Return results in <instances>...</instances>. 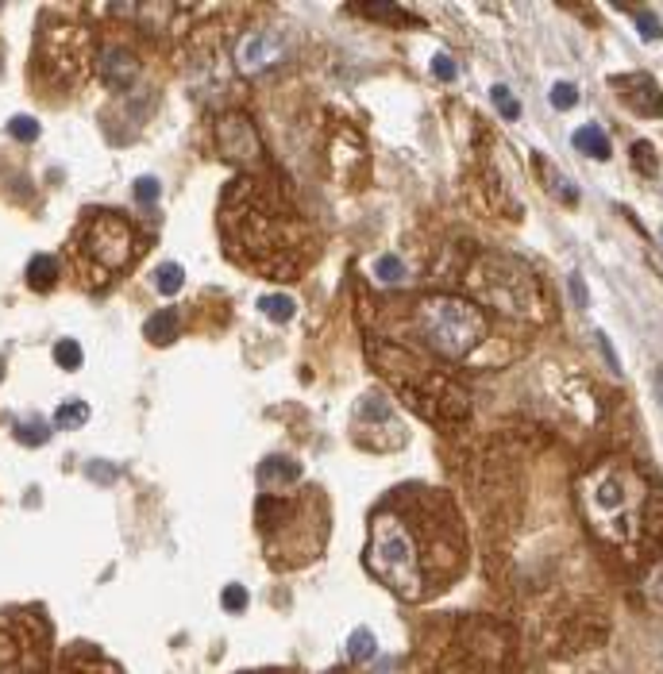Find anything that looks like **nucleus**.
I'll list each match as a JSON object with an SVG mask.
<instances>
[{
  "instance_id": "1",
  "label": "nucleus",
  "mask_w": 663,
  "mask_h": 674,
  "mask_svg": "<svg viewBox=\"0 0 663 674\" xmlns=\"http://www.w3.org/2000/svg\"><path fill=\"white\" fill-rule=\"evenodd\" d=\"M467 567V532L455 501L436 485H401L370 516L367 570L406 601L440 594Z\"/></svg>"
},
{
  "instance_id": "2",
  "label": "nucleus",
  "mask_w": 663,
  "mask_h": 674,
  "mask_svg": "<svg viewBox=\"0 0 663 674\" xmlns=\"http://www.w3.org/2000/svg\"><path fill=\"white\" fill-rule=\"evenodd\" d=\"M228 254L266 278H297L313 263V232L278 181L236 178L220 200Z\"/></svg>"
},
{
  "instance_id": "3",
  "label": "nucleus",
  "mask_w": 663,
  "mask_h": 674,
  "mask_svg": "<svg viewBox=\"0 0 663 674\" xmlns=\"http://www.w3.org/2000/svg\"><path fill=\"white\" fill-rule=\"evenodd\" d=\"M579 505L586 528L602 543L637 555L648 536V505H652L640 466H632L629 458H598L579 478Z\"/></svg>"
},
{
  "instance_id": "4",
  "label": "nucleus",
  "mask_w": 663,
  "mask_h": 674,
  "mask_svg": "<svg viewBox=\"0 0 663 674\" xmlns=\"http://www.w3.org/2000/svg\"><path fill=\"white\" fill-rule=\"evenodd\" d=\"M370 358L378 374L397 390V397L416 412L440 428H455L471 417V393L463 382H455L444 366L428 363L416 351L401 347V343H378L370 339Z\"/></svg>"
},
{
  "instance_id": "5",
  "label": "nucleus",
  "mask_w": 663,
  "mask_h": 674,
  "mask_svg": "<svg viewBox=\"0 0 663 674\" xmlns=\"http://www.w3.org/2000/svg\"><path fill=\"white\" fill-rule=\"evenodd\" d=\"M467 290L479 309L486 305L509 320H521V324L552 320V297H547L544 282L513 254H498V251L482 254L467 270Z\"/></svg>"
},
{
  "instance_id": "6",
  "label": "nucleus",
  "mask_w": 663,
  "mask_h": 674,
  "mask_svg": "<svg viewBox=\"0 0 663 674\" xmlns=\"http://www.w3.org/2000/svg\"><path fill=\"white\" fill-rule=\"evenodd\" d=\"M413 324L421 332L425 347L436 351L448 363H463V358L486 339V312L467 297H425L413 309Z\"/></svg>"
},
{
  "instance_id": "7",
  "label": "nucleus",
  "mask_w": 663,
  "mask_h": 674,
  "mask_svg": "<svg viewBox=\"0 0 663 674\" xmlns=\"http://www.w3.org/2000/svg\"><path fill=\"white\" fill-rule=\"evenodd\" d=\"M135 247H139V235L132 224L108 208H93L74 239V263L81 270V278H89L93 285H105L108 278H117L120 270L132 266Z\"/></svg>"
},
{
  "instance_id": "8",
  "label": "nucleus",
  "mask_w": 663,
  "mask_h": 674,
  "mask_svg": "<svg viewBox=\"0 0 663 674\" xmlns=\"http://www.w3.org/2000/svg\"><path fill=\"white\" fill-rule=\"evenodd\" d=\"M93 74V35L81 23H42L35 42V78L39 85L78 89Z\"/></svg>"
},
{
  "instance_id": "9",
  "label": "nucleus",
  "mask_w": 663,
  "mask_h": 674,
  "mask_svg": "<svg viewBox=\"0 0 663 674\" xmlns=\"http://www.w3.org/2000/svg\"><path fill=\"white\" fill-rule=\"evenodd\" d=\"M216 147H220L224 159H232L239 166H251L258 162V154H263V147H258V135L247 116H220L216 120Z\"/></svg>"
},
{
  "instance_id": "10",
  "label": "nucleus",
  "mask_w": 663,
  "mask_h": 674,
  "mask_svg": "<svg viewBox=\"0 0 663 674\" xmlns=\"http://www.w3.org/2000/svg\"><path fill=\"white\" fill-rule=\"evenodd\" d=\"M610 89H617V97L632 112H640V116H652V120L663 116V89L648 74H617L610 78Z\"/></svg>"
},
{
  "instance_id": "11",
  "label": "nucleus",
  "mask_w": 663,
  "mask_h": 674,
  "mask_svg": "<svg viewBox=\"0 0 663 674\" xmlns=\"http://www.w3.org/2000/svg\"><path fill=\"white\" fill-rule=\"evenodd\" d=\"M282 51L278 42L270 39V32H251L247 39L239 42V54H236V66L243 69V74H255V69H263L270 62H278Z\"/></svg>"
},
{
  "instance_id": "12",
  "label": "nucleus",
  "mask_w": 663,
  "mask_h": 674,
  "mask_svg": "<svg viewBox=\"0 0 663 674\" xmlns=\"http://www.w3.org/2000/svg\"><path fill=\"white\" fill-rule=\"evenodd\" d=\"M100 74H105V81L112 85V89H127L139 74V62L127 51L108 47V51H100Z\"/></svg>"
},
{
  "instance_id": "13",
  "label": "nucleus",
  "mask_w": 663,
  "mask_h": 674,
  "mask_svg": "<svg viewBox=\"0 0 663 674\" xmlns=\"http://www.w3.org/2000/svg\"><path fill=\"white\" fill-rule=\"evenodd\" d=\"M258 478L270 482V490H290L294 482H301V466L290 463V458H266L258 466Z\"/></svg>"
},
{
  "instance_id": "14",
  "label": "nucleus",
  "mask_w": 663,
  "mask_h": 674,
  "mask_svg": "<svg viewBox=\"0 0 663 674\" xmlns=\"http://www.w3.org/2000/svg\"><path fill=\"white\" fill-rule=\"evenodd\" d=\"M574 147H579L586 159H598V162L610 159V139H605V132H602V127H594V124L574 132Z\"/></svg>"
},
{
  "instance_id": "15",
  "label": "nucleus",
  "mask_w": 663,
  "mask_h": 674,
  "mask_svg": "<svg viewBox=\"0 0 663 674\" xmlns=\"http://www.w3.org/2000/svg\"><path fill=\"white\" fill-rule=\"evenodd\" d=\"M54 282H59V263H54L51 254H35L32 266H27V285L39 290V293H47Z\"/></svg>"
},
{
  "instance_id": "16",
  "label": "nucleus",
  "mask_w": 663,
  "mask_h": 674,
  "mask_svg": "<svg viewBox=\"0 0 663 674\" xmlns=\"http://www.w3.org/2000/svg\"><path fill=\"white\" fill-rule=\"evenodd\" d=\"M147 336H151V343H158V347H166V343L178 336V317L174 312H154V317L147 320Z\"/></svg>"
},
{
  "instance_id": "17",
  "label": "nucleus",
  "mask_w": 663,
  "mask_h": 674,
  "mask_svg": "<svg viewBox=\"0 0 663 674\" xmlns=\"http://www.w3.org/2000/svg\"><path fill=\"white\" fill-rule=\"evenodd\" d=\"M374 651H378V643H374L370 628H355L351 643H348V655L355 659V663H367V659H374Z\"/></svg>"
},
{
  "instance_id": "18",
  "label": "nucleus",
  "mask_w": 663,
  "mask_h": 674,
  "mask_svg": "<svg viewBox=\"0 0 663 674\" xmlns=\"http://www.w3.org/2000/svg\"><path fill=\"white\" fill-rule=\"evenodd\" d=\"M182 282H185V270L178 263H166V266H158V274H154V285H158V293H166V297H174L182 290Z\"/></svg>"
},
{
  "instance_id": "19",
  "label": "nucleus",
  "mask_w": 663,
  "mask_h": 674,
  "mask_svg": "<svg viewBox=\"0 0 663 674\" xmlns=\"http://www.w3.org/2000/svg\"><path fill=\"white\" fill-rule=\"evenodd\" d=\"M85 420H89L85 401H70V405H62L59 412H54V424H59V428H81Z\"/></svg>"
},
{
  "instance_id": "20",
  "label": "nucleus",
  "mask_w": 663,
  "mask_h": 674,
  "mask_svg": "<svg viewBox=\"0 0 663 674\" xmlns=\"http://www.w3.org/2000/svg\"><path fill=\"white\" fill-rule=\"evenodd\" d=\"M263 312L270 320H278V324H285L294 317V300L285 297V293H270V297H263Z\"/></svg>"
},
{
  "instance_id": "21",
  "label": "nucleus",
  "mask_w": 663,
  "mask_h": 674,
  "mask_svg": "<svg viewBox=\"0 0 663 674\" xmlns=\"http://www.w3.org/2000/svg\"><path fill=\"white\" fill-rule=\"evenodd\" d=\"M374 274H378V282H406V263L394 254H382L378 263H374Z\"/></svg>"
},
{
  "instance_id": "22",
  "label": "nucleus",
  "mask_w": 663,
  "mask_h": 674,
  "mask_svg": "<svg viewBox=\"0 0 663 674\" xmlns=\"http://www.w3.org/2000/svg\"><path fill=\"white\" fill-rule=\"evenodd\" d=\"M54 363H59L62 370H78V366H81V347H78L74 339L54 343Z\"/></svg>"
},
{
  "instance_id": "23",
  "label": "nucleus",
  "mask_w": 663,
  "mask_h": 674,
  "mask_svg": "<svg viewBox=\"0 0 663 674\" xmlns=\"http://www.w3.org/2000/svg\"><path fill=\"white\" fill-rule=\"evenodd\" d=\"M494 105H498V112H501L506 120H517V116H521V100H517V97L506 89V85H494Z\"/></svg>"
},
{
  "instance_id": "24",
  "label": "nucleus",
  "mask_w": 663,
  "mask_h": 674,
  "mask_svg": "<svg viewBox=\"0 0 663 674\" xmlns=\"http://www.w3.org/2000/svg\"><path fill=\"white\" fill-rule=\"evenodd\" d=\"M20 443H27V448H39V443H47V436H51V428L42 424V420H32V424H20Z\"/></svg>"
},
{
  "instance_id": "25",
  "label": "nucleus",
  "mask_w": 663,
  "mask_h": 674,
  "mask_svg": "<svg viewBox=\"0 0 663 674\" xmlns=\"http://www.w3.org/2000/svg\"><path fill=\"white\" fill-rule=\"evenodd\" d=\"M552 105L559 108V112H567V108H574L579 105V89H571L567 81H559L556 89H552Z\"/></svg>"
},
{
  "instance_id": "26",
  "label": "nucleus",
  "mask_w": 663,
  "mask_h": 674,
  "mask_svg": "<svg viewBox=\"0 0 663 674\" xmlns=\"http://www.w3.org/2000/svg\"><path fill=\"white\" fill-rule=\"evenodd\" d=\"M632 166L644 170L648 178L656 174V154H652V147H648V143H637V147H632Z\"/></svg>"
},
{
  "instance_id": "27",
  "label": "nucleus",
  "mask_w": 663,
  "mask_h": 674,
  "mask_svg": "<svg viewBox=\"0 0 663 674\" xmlns=\"http://www.w3.org/2000/svg\"><path fill=\"white\" fill-rule=\"evenodd\" d=\"M629 16L640 23V32H644L648 39H659V35H663V32H659V20H656L648 8H629Z\"/></svg>"
},
{
  "instance_id": "28",
  "label": "nucleus",
  "mask_w": 663,
  "mask_h": 674,
  "mask_svg": "<svg viewBox=\"0 0 663 674\" xmlns=\"http://www.w3.org/2000/svg\"><path fill=\"white\" fill-rule=\"evenodd\" d=\"M8 132L16 135V139H27V143H32V139H39V124H35L32 116H16V120L8 124Z\"/></svg>"
},
{
  "instance_id": "29",
  "label": "nucleus",
  "mask_w": 663,
  "mask_h": 674,
  "mask_svg": "<svg viewBox=\"0 0 663 674\" xmlns=\"http://www.w3.org/2000/svg\"><path fill=\"white\" fill-rule=\"evenodd\" d=\"M220 601H224L228 613H239V609H247V590H243V586H228V590L220 594Z\"/></svg>"
},
{
  "instance_id": "30",
  "label": "nucleus",
  "mask_w": 663,
  "mask_h": 674,
  "mask_svg": "<svg viewBox=\"0 0 663 674\" xmlns=\"http://www.w3.org/2000/svg\"><path fill=\"white\" fill-rule=\"evenodd\" d=\"M359 12H363V16H378V20H409L401 8H386V5H363Z\"/></svg>"
},
{
  "instance_id": "31",
  "label": "nucleus",
  "mask_w": 663,
  "mask_h": 674,
  "mask_svg": "<svg viewBox=\"0 0 663 674\" xmlns=\"http://www.w3.org/2000/svg\"><path fill=\"white\" fill-rule=\"evenodd\" d=\"M432 74H436L440 81H455V62L448 59V54H436V59H432Z\"/></svg>"
},
{
  "instance_id": "32",
  "label": "nucleus",
  "mask_w": 663,
  "mask_h": 674,
  "mask_svg": "<svg viewBox=\"0 0 663 674\" xmlns=\"http://www.w3.org/2000/svg\"><path fill=\"white\" fill-rule=\"evenodd\" d=\"M135 197L139 200H158V181L154 178H139L135 181Z\"/></svg>"
},
{
  "instance_id": "33",
  "label": "nucleus",
  "mask_w": 663,
  "mask_h": 674,
  "mask_svg": "<svg viewBox=\"0 0 663 674\" xmlns=\"http://www.w3.org/2000/svg\"><path fill=\"white\" fill-rule=\"evenodd\" d=\"M0 378H5V358H0Z\"/></svg>"
}]
</instances>
